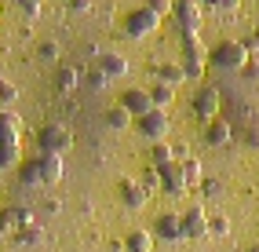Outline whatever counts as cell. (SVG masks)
Wrapping results in <instances>:
<instances>
[{"mask_svg": "<svg viewBox=\"0 0 259 252\" xmlns=\"http://www.w3.org/2000/svg\"><path fill=\"white\" fill-rule=\"evenodd\" d=\"M248 59H252V52L241 40H223V44H215L212 52H208V66H215V70H223V73L245 70Z\"/></svg>", "mask_w": 259, "mask_h": 252, "instance_id": "obj_1", "label": "cell"}, {"mask_svg": "<svg viewBox=\"0 0 259 252\" xmlns=\"http://www.w3.org/2000/svg\"><path fill=\"white\" fill-rule=\"evenodd\" d=\"M135 128H139V136H143L146 143H164V139L171 136V117H168V110H157V106H153L150 113L135 117Z\"/></svg>", "mask_w": 259, "mask_h": 252, "instance_id": "obj_2", "label": "cell"}, {"mask_svg": "<svg viewBox=\"0 0 259 252\" xmlns=\"http://www.w3.org/2000/svg\"><path fill=\"white\" fill-rule=\"evenodd\" d=\"M157 29H161V19H157L146 4L124 15V37H128V40H146V37H153Z\"/></svg>", "mask_w": 259, "mask_h": 252, "instance_id": "obj_3", "label": "cell"}, {"mask_svg": "<svg viewBox=\"0 0 259 252\" xmlns=\"http://www.w3.org/2000/svg\"><path fill=\"white\" fill-rule=\"evenodd\" d=\"M37 146H40V154H66V150L73 146V132L66 128V124H59V121H51V124H44L40 132H37Z\"/></svg>", "mask_w": 259, "mask_h": 252, "instance_id": "obj_4", "label": "cell"}, {"mask_svg": "<svg viewBox=\"0 0 259 252\" xmlns=\"http://www.w3.org/2000/svg\"><path fill=\"white\" fill-rule=\"evenodd\" d=\"M204 62H208V55H204V48L197 44V33H186L183 37V73L186 80H201L204 77Z\"/></svg>", "mask_w": 259, "mask_h": 252, "instance_id": "obj_5", "label": "cell"}, {"mask_svg": "<svg viewBox=\"0 0 259 252\" xmlns=\"http://www.w3.org/2000/svg\"><path fill=\"white\" fill-rule=\"evenodd\" d=\"M219 106H223V95H219V88L215 84H197V92H194V99H190V110H194L204 124L212 121V117H219Z\"/></svg>", "mask_w": 259, "mask_h": 252, "instance_id": "obj_6", "label": "cell"}, {"mask_svg": "<svg viewBox=\"0 0 259 252\" xmlns=\"http://www.w3.org/2000/svg\"><path fill=\"white\" fill-rule=\"evenodd\" d=\"M171 15H176L179 37H186V33H197V29H201V22H204V4H201V0H176Z\"/></svg>", "mask_w": 259, "mask_h": 252, "instance_id": "obj_7", "label": "cell"}, {"mask_svg": "<svg viewBox=\"0 0 259 252\" xmlns=\"http://www.w3.org/2000/svg\"><path fill=\"white\" fill-rule=\"evenodd\" d=\"M117 197H120V205H124L128 212H139V208L150 205V194L143 190V183L132 179V176H120L117 179Z\"/></svg>", "mask_w": 259, "mask_h": 252, "instance_id": "obj_8", "label": "cell"}, {"mask_svg": "<svg viewBox=\"0 0 259 252\" xmlns=\"http://www.w3.org/2000/svg\"><path fill=\"white\" fill-rule=\"evenodd\" d=\"M153 238L157 241H186V234H183V220H179V212H161L157 220H153Z\"/></svg>", "mask_w": 259, "mask_h": 252, "instance_id": "obj_9", "label": "cell"}, {"mask_svg": "<svg viewBox=\"0 0 259 252\" xmlns=\"http://www.w3.org/2000/svg\"><path fill=\"white\" fill-rule=\"evenodd\" d=\"M157 172H161V194H168V197H183V194L190 190V183H186V176H183V164H179V161H171V164L157 168Z\"/></svg>", "mask_w": 259, "mask_h": 252, "instance_id": "obj_10", "label": "cell"}, {"mask_svg": "<svg viewBox=\"0 0 259 252\" xmlns=\"http://www.w3.org/2000/svg\"><path fill=\"white\" fill-rule=\"evenodd\" d=\"M179 220H183V234H186V238H194V241L208 238V212H204L201 205H190L186 212H179Z\"/></svg>", "mask_w": 259, "mask_h": 252, "instance_id": "obj_11", "label": "cell"}, {"mask_svg": "<svg viewBox=\"0 0 259 252\" xmlns=\"http://www.w3.org/2000/svg\"><path fill=\"white\" fill-rule=\"evenodd\" d=\"M33 223V212L22 208V205H8V208H0V234H15V230H22Z\"/></svg>", "mask_w": 259, "mask_h": 252, "instance_id": "obj_12", "label": "cell"}, {"mask_svg": "<svg viewBox=\"0 0 259 252\" xmlns=\"http://www.w3.org/2000/svg\"><path fill=\"white\" fill-rule=\"evenodd\" d=\"M120 106H124L132 117H143V113L153 110V99H150L146 88H124V92H120Z\"/></svg>", "mask_w": 259, "mask_h": 252, "instance_id": "obj_13", "label": "cell"}, {"mask_svg": "<svg viewBox=\"0 0 259 252\" xmlns=\"http://www.w3.org/2000/svg\"><path fill=\"white\" fill-rule=\"evenodd\" d=\"M33 161H37V172H40L44 187H55V183L66 176V164H62L59 154H40V157H33Z\"/></svg>", "mask_w": 259, "mask_h": 252, "instance_id": "obj_14", "label": "cell"}, {"mask_svg": "<svg viewBox=\"0 0 259 252\" xmlns=\"http://www.w3.org/2000/svg\"><path fill=\"white\" fill-rule=\"evenodd\" d=\"M204 143L208 146H227V143H234V128H230V121H223V117H212L208 124H204Z\"/></svg>", "mask_w": 259, "mask_h": 252, "instance_id": "obj_15", "label": "cell"}, {"mask_svg": "<svg viewBox=\"0 0 259 252\" xmlns=\"http://www.w3.org/2000/svg\"><path fill=\"white\" fill-rule=\"evenodd\" d=\"M95 70H102V73H106L110 80H117V77H124V73H128V59L120 55V52H102Z\"/></svg>", "mask_w": 259, "mask_h": 252, "instance_id": "obj_16", "label": "cell"}, {"mask_svg": "<svg viewBox=\"0 0 259 252\" xmlns=\"http://www.w3.org/2000/svg\"><path fill=\"white\" fill-rule=\"evenodd\" d=\"M150 70H153V77H157V80L171 84V88H179V84L186 80V73H183V66H179V62H153Z\"/></svg>", "mask_w": 259, "mask_h": 252, "instance_id": "obj_17", "label": "cell"}, {"mask_svg": "<svg viewBox=\"0 0 259 252\" xmlns=\"http://www.w3.org/2000/svg\"><path fill=\"white\" fill-rule=\"evenodd\" d=\"M19 136H22V121H19V113L0 110V143H19Z\"/></svg>", "mask_w": 259, "mask_h": 252, "instance_id": "obj_18", "label": "cell"}, {"mask_svg": "<svg viewBox=\"0 0 259 252\" xmlns=\"http://www.w3.org/2000/svg\"><path fill=\"white\" fill-rule=\"evenodd\" d=\"M153 230H128L124 238V252H153Z\"/></svg>", "mask_w": 259, "mask_h": 252, "instance_id": "obj_19", "label": "cell"}, {"mask_svg": "<svg viewBox=\"0 0 259 252\" xmlns=\"http://www.w3.org/2000/svg\"><path fill=\"white\" fill-rule=\"evenodd\" d=\"M77 84H80V73L73 70V66L59 62V70H55V88H59L62 95H70V92H77Z\"/></svg>", "mask_w": 259, "mask_h": 252, "instance_id": "obj_20", "label": "cell"}, {"mask_svg": "<svg viewBox=\"0 0 259 252\" xmlns=\"http://www.w3.org/2000/svg\"><path fill=\"white\" fill-rule=\"evenodd\" d=\"M146 92H150V99H153V106H157V110H168L171 103H176V88L164 84V80H153Z\"/></svg>", "mask_w": 259, "mask_h": 252, "instance_id": "obj_21", "label": "cell"}, {"mask_svg": "<svg viewBox=\"0 0 259 252\" xmlns=\"http://www.w3.org/2000/svg\"><path fill=\"white\" fill-rule=\"evenodd\" d=\"M176 161V150L171 143H150V168H164Z\"/></svg>", "mask_w": 259, "mask_h": 252, "instance_id": "obj_22", "label": "cell"}, {"mask_svg": "<svg viewBox=\"0 0 259 252\" xmlns=\"http://www.w3.org/2000/svg\"><path fill=\"white\" fill-rule=\"evenodd\" d=\"M22 164V150L19 143H0V172H8V168H19Z\"/></svg>", "mask_w": 259, "mask_h": 252, "instance_id": "obj_23", "label": "cell"}, {"mask_svg": "<svg viewBox=\"0 0 259 252\" xmlns=\"http://www.w3.org/2000/svg\"><path fill=\"white\" fill-rule=\"evenodd\" d=\"M132 121H135V117H132L124 106H120V103H117L113 110H106V128H113V132H124Z\"/></svg>", "mask_w": 259, "mask_h": 252, "instance_id": "obj_24", "label": "cell"}, {"mask_svg": "<svg viewBox=\"0 0 259 252\" xmlns=\"http://www.w3.org/2000/svg\"><path fill=\"white\" fill-rule=\"evenodd\" d=\"M19 183H22V187H44L40 172H37V161H22L19 164Z\"/></svg>", "mask_w": 259, "mask_h": 252, "instance_id": "obj_25", "label": "cell"}, {"mask_svg": "<svg viewBox=\"0 0 259 252\" xmlns=\"http://www.w3.org/2000/svg\"><path fill=\"white\" fill-rule=\"evenodd\" d=\"M179 164H183V176H186V183H190V187H201V179H204V168H201V161L186 157V161H179Z\"/></svg>", "mask_w": 259, "mask_h": 252, "instance_id": "obj_26", "label": "cell"}, {"mask_svg": "<svg viewBox=\"0 0 259 252\" xmlns=\"http://www.w3.org/2000/svg\"><path fill=\"white\" fill-rule=\"evenodd\" d=\"M208 234H212V238H227V234H230V216H208Z\"/></svg>", "mask_w": 259, "mask_h": 252, "instance_id": "obj_27", "label": "cell"}, {"mask_svg": "<svg viewBox=\"0 0 259 252\" xmlns=\"http://www.w3.org/2000/svg\"><path fill=\"white\" fill-rule=\"evenodd\" d=\"M139 183H143L146 194H161V172H157V168H146V172L139 176Z\"/></svg>", "mask_w": 259, "mask_h": 252, "instance_id": "obj_28", "label": "cell"}, {"mask_svg": "<svg viewBox=\"0 0 259 252\" xmlns=\"http://www.w3.org/2000/svg\"><path fill=\"white\" fill-rule=\"evenodd\" d=\"M15 241H19V245H37V241H40V227L29 223V227H22V230H15Z\"/></svg>", "mask_w": 259, "mask_h": 252, "instance_id": "obj_29", "label": "cell"}, {"mask_svg": "<svg viewBox=\"0 0 259 252\" xmlns=\"http://www.w3.org/2000/svg\"><path fill=\"white\" fill-rule=\"evenodd\" d=\"M106 84H110V77L102 70H92L88 77H84V88H92V92H106Z\"/></svg>", "mask_w": 259, "mask_h": 252, "instance_id": "obj_30", "label": "cell"}, {"mask_svg": "<svg viewBox=\"0 0 259 252\" xmlns=\"http://www.w3.org/2000/svg\"><path fill=\"white\" fill-rule=\"evenodd\" d=\"M37 59H40V62H55V66H59V44H55V40H44V44L37 48Z\"/></svg>", "mask_w": 259, "mask_h": 252, "instance_id": "obj_31", "label": "cell"}, {"mask_svg": "<svg viewBox=\"0 0 259 252\" xmlns=\"http://www.w3.org/2000/svg\"><path fill=\"white\" fill-rule=\"evenodd\" d=\"M146 8L157 15V19H164V15H171V8H176V0H146Z\"/></svg>", "mask_w": 259, "mask_h": 252, "instance_id": "obj_32", "label": "cell"}, {"mask_svg": "<svg viewBox=\"0 0 259 252\" xmlns=\"http://www.w3.org/2000/svg\"><path fill=\"white\" fill-rule=\"evenodd\" d=\"M15 8H19L26 19H37L40 15V0H15Z\"/></svg>", "mask_w": 259, "mask_h": 252, "instance_id": "obj_33", "label": "cell"}, {"mask_svg": "<svg viewBox=\"0 0 259 252\" xmlns=\"http://www.w3.org/2000/svg\"><path fill=\"white\" fill-rule=\"evenodd\" d=\"M201 194H204V197H219V194H223V183L204 176V179H201Z\"/></svg>", "mask_w": 259, "mask_h": 252, "instance_id": "obj_34", "label": "cell"}, {"mask_svg": "<svg viewBox=\"0 0 259 252\" xmlns=\"http://www.w3.org/2000/svg\"><path fill=\"white\" fill-rule=\"evenodd\" d=\"M15 99H19V88H15V84H8V80H0V103L11 106Z\"/></svg>", "mask_w": 259, "mask_h": 252, "instance_id": "obj_35", "label": "cell"}, {"mask_svg": "<svg viewBox=\"0 0 259 252\" xmlns=\"http://www.w3.org/2000/svg\"><path fill=\"white\" fill-rule=\"evenodd\" d=\"M241 44H245V48H248L252 55H259V26H252V33H248V37L241 40Z\"/></svg>", "mask_w": 259, "mask_h": 252, "instance_id": "obj_36", "label": "cell"}, {"mask_svg": "<svg viewBox=\"0 0 259 252\" xmlns=\"http://www.w3.org/2000/svg\"><path fill=\"white\" fill-rule=\"evenodd\" d=\"M241 73H245L248 80H259V55H252V59H248V66H245Z\"/></svg>", "mask_w": 259, "mask_h": 252, "instance_id": "obj_37", "label": "cell"}, {"mask_svg": "<svg viewBox=\"0 0 259 252\" xmlns=\"http://www.w3.org/2000/svg\"><path fill=\"white\" fill-rule=\"evenodd\" d=\"M66 8L77 11V15H84V11H92V0H66Z\"/></svg>", "mask_w": 259, "mask_h": 252, "instance_id": "obj_38", "label": "cell"}, {"mask_svg": "<svg viewBox=\"0 0 259 252\" xmlns=\"http://www.w3.org/2000/svg\"><path fill=\"white\" fill-rule=\"evenodd\" d=\"M237 8H241V0H215V11H223V15H230Z\"/></svg>", "mask_w": 259, "mask_h": 252, "instance_id": "obj_39", "label": "cell"}, {"mask_svg": "<svg viewBox=\"0 0 259 252\" xmlns=\"http://www.w3.org/2000/svg\"><path fill=\"white\" fill-rule=\"evenodd\" d=\"M201 4H204V8H215V0H201Z\"/></svg>", "mask_w": 259, "mask_h": 252, "instance_id": "obj_40", "label": "cell"}, {"mask_svg": "<svg viewBox=\"0 0 259 252\" xmlns=\"http://www.w3.org/2000/svg\"><path fill=\"white\" fill-rule=\"evenodd\" d=\"M248 252H259V245H252V248H248Z\"/></svg>", "mask_w": 259, "mask_h": 252, "instance_id": "obj_41", "label": "cell"}, {"mask_svg": "<svg viewBox=\"0 0 259 252\" xmlns=\"http://www.w3.org/2000/svg\"><path fill=\"white\" fill-rule=\"evenodd\" d=\"M0 11H4V8H0Z\"/></svg>", "mask_w": 259, "mask_h": 252, "instance_id": "obj_42", "label": "cell"}]
</instances>
